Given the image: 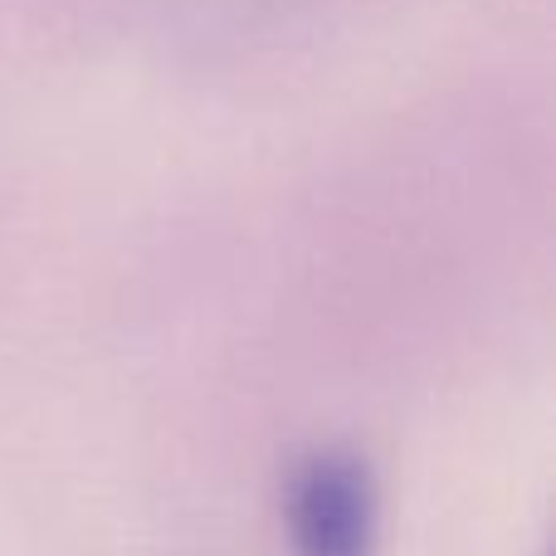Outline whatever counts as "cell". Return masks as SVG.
<instances>
[{
    "label": "cell",
    "mask_w": 556,
    "mask_h": 556,
    "mask_svg": "<svg viewBox=\"0 0 556 556\" xmlns=\"http://www.w3.org/2000/svg\"><path fill=\"white\" fill-rule=\"evenodd\" d=\"M293 556H376L381 493L376 473L352 450H317L288 479L283 498Z\"/></svg>",
    "instance_id": "6da1fadb"
}]
</instances>
